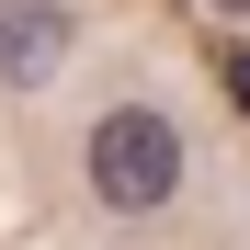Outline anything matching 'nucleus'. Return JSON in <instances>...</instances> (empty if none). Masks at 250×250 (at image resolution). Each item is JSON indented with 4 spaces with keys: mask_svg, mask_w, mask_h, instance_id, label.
I'll use <instances>...</instances> for the list:
<instances>
[{
    "mask_svg": "<svg viewBox=\"0 0 250 250\" xmlns=\"http://www.w3.org/2000/svg\"><path fill=\"white\" fill-rule=\"evenodd\" d=\"M57 57H68L57 0H0V80H57Z\"/></svg>",
    "mask_w": 250,
    "mask_h": 250,
    "instance_id": "obj_2",
    "label": "nucleus"
},
{
    "mask_svg": "<svg viewBox=\"0 0 250 250\" xmlns=\"http://www.w3.org/2000/svg\"><path fill=\"white\" fill-rule=\"evenodd\" d=\"M216 12H250V0H216Z\"/></svg>",
    "mask_w": 250,
    "mask_h": 250,
    "instance_id": "obj_4",
    "label": "nucleus"
},
{
    "mask_svg": "<svg viewBox=\"0 0 250 250\" xmlns=\"http://www.w3.org/2000/svg\"><path fill=\"white\" fill-rule=\"evenodd\" d=\"M171 182H182V137H171L148 103H125V114L91 125V193H103V205L148 216V205H171Z\"/></svg>",
    "mask_w": 250,
    "mask_h": 250,
    "instance_id": "obj_1",
    "label": "nucleus"
},
{
    "mask_svg": "<svg viewBox=\"0 0 250 250\" xmlns=\"http://www.w3.org/2000/svg\"><path fill=\"white\" fill-rule=\"evenodd\" d=\"M228 91H239V103H250V57H239V68H228Z\"/></svg>",
    "mask_w": 250,
    "mask_h": 250,
    "instance_id": "obj_3",
    "label": "nucleus"
}]
</instances>
